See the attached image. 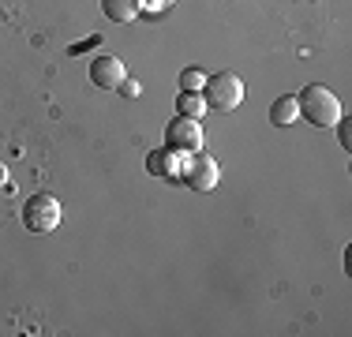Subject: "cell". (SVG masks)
<instances>
[{
    "mask_svg": "<svg viewBox=\"0 0 352 337\" xmlns=\"http://www.w3.org/2000/svg\"><path fill=\"white\" fill-rule=\"evenodd\" d=\"M296 105H300V116H304L307 124H315V128H333V124L341 120V101L333 90H326L322 83H311V87L300 90Z\"/></svg>",
    "mask_w": 352,
    "mask_h": 337,
    "instance_id": "cell-1",
    "label": "cell"
},
{
    "mask_svg": "<svg viewBox=\"0 0 352 337\" xmlns=\"http://www.w3.org/2000/svg\"><path fill=\"white\" fill-rule=\"evenodd\" d=\"M199 94H203L206 109H214V113H232V109H240V101H244V79H240L236 72H217L203 83Z\"/></svg>",
    "mask_w": 352,
    "mask_h": 337,
    "instance_id": "cell-2",
    "label": "cell"
},
{
    "mask_svg": "<svg viewBox=\"0 0 352 337\" xmlns=\"http://www.w3.org/2000/svg\"><path fill=\"white\" fill-rule=\"evenodd\" d=\"M64 210H60V199L53 195H30V202L23 206V225H27L30 232H53L56 225H60Z\"/></svg>",
    "mask_w": 352,
    "mask_h": 337,
    "instance_id": "cell-3",
    "label": "cell"
},
{
    "mask_svg": "<svg viewBox=\"0 0 352 337\" xmlns=\"http://www.w3.org/2000/svg\"><path fill=\"white\" fill-rule=\"evenodd\" d=\"M180 180L188 184L191 191H214L217 180H221V168H217V162L210 154H203V150H195V154L184 157V173Z\"/></svg>",
    "mask_w": 352,
    "mask_h": 337,
    "instance_id": "cell-4",
    "label": "cell"
},
{
    "mask_svg": "<svg viewBox=\"0 0 352 337\" xmlns=\"http://www.w3.org/2000/svg\"><path fill=\"white\" fill-rule=\"evenodd\" d=\"M165 146L180 150V154H195V150H203V124L188 120V116H176V120L165 124Z\"/></svg>",
    "mask_w": 352,
    "mask_h": 337,
    "instance_id": "cell-5",
    "label": "cell"
},
{
    "mask_svg": "<svg viewBox=\"0 0 352 337\" xmlns=\"http://www.w3.org/2000/svg\"><path fill=\"white\" fill-rule=\"evenodd\" d=\"M128 79V72H124V61L120 56H94L90 61V83H94L98 90H120V83Z\"/></svg>",
    "mask_w": 352,
    "mask_h": 337,
    "instance_id": "cell-6",
    "label": "cell"
},
{
    "mask_svg": "<svg viewBox=\"0 0 352 337\" xmlns=\"http://www.w3.org/2000/svg\"><path fill=\"white\" fill-rule=\"evenodd\" d=\"M184 157H188V154H180V150H173V146L154 150V154L146 157V173H150V176H162V180H180Z\"/></svg>",
    "mask_w": 352,
    "mask_h": 337,
    "instance_id": "cell-7",
    "label": "cell"
},
{
    "mask_svg": "<svg viewBox=\"0 0 352 337\" xmlns=\"http://www.w3.org/2000/svg\"><path fill=\"white\" fill-rule=\"evenodd\" d=\"M102 12L113 23H131L142 12V0H102Z\"/></svg>",
    "mask_w": 352,
    "mask_h": 337,
    "instance_id": "cell-8",
    "label": "cell"
},
{
    "mask_svg": "<svg viewBox=\"0 0 352 337\" xmlns=\"http://www.w3.org/2000/svg\"><path fill=\"white\" fill-rule=\"evenodd\" d=\"M300 120V105L296 98H278L270 105V124H278V128H289V124Z\"/></svg>",
    "mask_w": 352,
    "mask_h": 337,
    "instance_id": "cell-9",
    "label": "cell"
},
{
    "mask_svg": "<svg viewBox=\"0 0 352 337\" xmlns=\"http://www.w3.org/2000/svg\"><path fill=\"white\" fill-rule=\"evenodd\" d=\"M203 113H206L203 94H188V90H180V94H176V116H188V120H203Z\"/></svg>",
    "mask_w": 352,
    "mask_h": 337,
    "instance_id": "cell-10",
    "label": "cell"
},
{
    "mask_svg": "<svg viewBox=\"0 0 352 337\" xmlns=\"http://www.w3.org/2000/svg\"><path fill=\"white\" fill-rule=\"evenodd\" d=\"M203 83H206V75L199 72V67H184V72H180V83H176V87L188 90V94H199V90H203Z\"/></svg>",
    "mask_w": 352,
    "mask_h": 337,
    "instance_id": "cell-11",
    "label": "cell"
},
{
    "mask_svg": "<svg viewBox=\"0 0 352 337\" xmlns=\"http://www.w3.org/2000/svg\"><path fill=\"white\" fill-rule=\"evenodd\" d=\"M120 94H124V98H139L142 90H139V83H135V79H124V83H120Z\"/></svg>",
    "mask_w": 352,
    "mask_h": 337,
    "instance_id": "cell-12",
    "label": "cell"
},
{
    "mask_svg": "<svg viewBox=\"0 0 352 337\" xmlns=\"http://www.w3.org/2000/svg\"><path fill=\"white\" fill-rule=\"evenodd\" d=\"M333 128H338V135H341V146H352V139H349V120H338V124H333Z\"/></svg>",
    "mask_w": 352,
    "mask_h": 337,
    "instance_id": "cell-13",
    "label": "cell"
},
{
    "mask_svg": "<svg viewBox=\"0 0 352 337\" xmlns=\"http://www.w3.org/2000/svg\"><path fill=\"white\" fill-rule=\"evenodd\" d=\"M173 0H142V8H150V12H162V8H169Z\"/></svg>",
    "mask_w": 352,
    "mask_h": 337,
    "instance_id": "cell-14",
    "label": "cell"
}]
</instances>
